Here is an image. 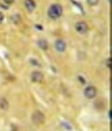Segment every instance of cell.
I'll use <instances>...</instances> for the list:
<instances>
[{"instance_id":"cell-1","label":"cell","mask_w":112,"mask_h":131,"mask_svg":"<svg viewBox=\"0 0 112 131\" xmlns=\"http://www.w3.org/2000/svg\"><path fill=\"white\" fill-rule=\"evenodd\" d=\"M48 13L50 18L52 19H58L63 13V8L59 4H53L49 8Z\"/></svg>"},{"instance_id":"cell-2","label":"cell","mask_w":112,"mask_h":131,"mask_svg":"<svg viewBox=\"0 0 112 131\" xmlns=\"http://www.w3.org/2000/svg\"><path fill=\"white\" fill-rule=\"evenodd\" d=\"M32 120L33 123L36 125H40L44 123L45 117L44 114L39 111H36L32 115Z\"/></svg>"},{"instance_id":"cell-3","label":"cell","mask_w":112,"mask_h":131,"mask_svg":"<svg viewBox=\"0 0 112 131\" xmlns=\"http://www.w3.org/2000/svg\"><path fill=\"white\" fill-rule=\"evenodd\" d=\"M76 29L80 34H85L88 30V26L84 22H79L76 24Z\"/></svg>"},{"instance_id":"cell-4","label":"cell","mask_w":112,"mask_h":131,"mask_svg":"<svg viewBox=\"0 0 112 131\" xmlns=\"http://www.w3.org/2000/svg\"><path fill=\"white\" fill-rule=\"evenodd\" d=\"M84 94L88 99H92L96 95L97 89L94 86L87 87L85 89Z\"/></svg>"},{"instance_id":"cell-5","label":"cell","mask_w":112,"mask_h":131,"mask_svg":"<svg viewBox=\"0 0 112 131\" xmlns=\"http://www.w3.org/2000/svg\"><path fill=\"white\" fill-rule=\"evenodd\" d=\"M31 79L34 82L40 83L43 81L44 76L43 74L39 71H34L32 74Z\"/></svg>"},{"instance_id":"cell-6","label":"cell","mask_w":112,"mask_h":131,"mask_svg":"<svg viewBox=\"0 0 112 131\" xmlns=\"http://www.w3.org/2000/svg\"><path fill=\"white\" fill-rule=\"evenodd\" d=\"M55 48L59 52H63L66 48V43L62 40H57L55 42Z\"/></svg>"},{"instance_id":"cell-7","label":"cell","mask_w":112,"mask_h":131,"mask_svg":"<svg viewBox=\"0 0 112 131\" xmlns=\"http://www.w3.org/2000/svg\"><path fill=\"white\" fill-rule=\"evenodd\" d=\"M25 6L28 11L31 12L33 11L36 7V4L34 0H26Z\"/></svg>"},{"instance_id":"cell-8","label":"cell","mask_w":112,"mask_h":131,"mask_svg":"<svg viewBox=\"0 0 112 131\" xmlns=\"http://www.w3.org/2000/svg\"><path fill=\"white\" fill-rule=\"evenodd\" d=\"M8 107L9 103L5 99L2 98V99H0V108L3 110H7Z\"/></svg>"},{"instance_id":"cell-9","label":"cell","mask_w":112,"mask_h":131,"mask_svg":"<svg viewBox=\"0 0 112 131\" xmlns=\"http://www.w3.org/2000/svg\"><path fill=\"white\" fill-rule=\"evenodd\" d=\"M38 45L42 49L44 50H47L48 47L47 42L46 40H43V39H42V40H40L38 41Z\"/></svg>"},{"instance_id":"cell-10","label":"cell","mask_w":112,"mask_h":131,"mask_svg":"<svg viewBox=\"0 0 112 131\" xmlns=\"http://www.w3.org/2000/svg\"><path fill=\"white\" fill-rule=\"evenodd\" d=\"M99 0H87L88 3L92 6L96 5L98 4Z\"/></svg>"},{"instance_id":"cell-11","label":"cell","mask_w":112,"mask_h":131,"mask_svg":"<svg viewBox=\"0 0 112 131\" xmlns=\"http://www.w3.org/2000/svg\"><path fill=\"white\" fill-rule=\"evenodd\" d=\"M4 1L5 3L7 4H12L14 2L15 0H4Z\"/></svg>"},{"instance_id":"cell-12","label":"cell","mask_w":112,"mask_h":131,"mask_svg":"<svg viewBox=\"0 0 112 131\" xmlns=\"http://www.w3.org/2000/svg\"><path fill=\"white\" fill-rule=\"evenodd\" d=\"M3 19H4V15L1 12H0V24L2 22V21H3Z\"/></svg>"},{"instance_id":"cell-13","label":"cell","mask_w":112,"mask_h":131,"mask_svg":"<svg viewBox=\"0 0 112 131\" xmlns=\"http://www.w3.org/2000/svg\"><path fill=\"white\" fill-rule=\"evenodd\" d=\"M111 58H109L108 60H107V66L108 67H110V66H111Z\"/></svg>"}]
</instances>
